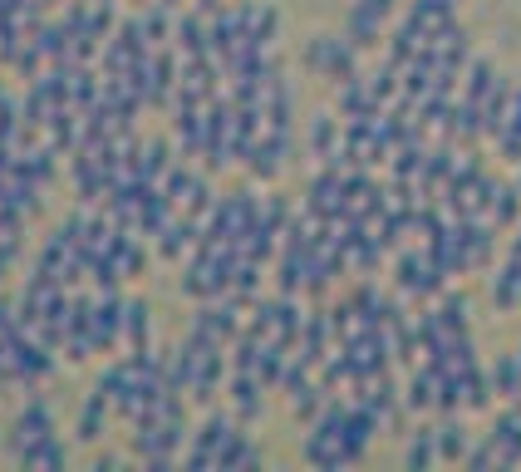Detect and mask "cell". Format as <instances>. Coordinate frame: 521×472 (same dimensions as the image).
<instances>
[{"label":"cell","instance_id":"6da1fadb","mask_svg":"<svg viewBox=\"0 0 521 472\" xmlns=\"http://www.w3.org/2000/svg\"><path fill=\"white\" fill-rule=\"evenodd\" d=\"M55 433V413L45 399H30L25 409L15 413V423H10V458H20L30 443H40V438H50Z\"/></svg>","mask_w":521,"mask_h":472},{"label":"cell","instance_id":"7a4b0ae2","mask_svg":"<svg viewBox=\"0 0 521 472\" xmlns=\"http://www.w3.org/2000/svg\"><path fill=\"white\" fill-rule=\"evenodd\" d=\"M389 15H394V0H354V10H349V45L354 50H369L384 35V20Z\"/></svg>","mask_w":521,"mask_h":472},{"label":"cell","instance_id":"3957f363","mask_svg":"<svg viewBox=\"0 0 521 472\" xmlns=\"http://www.w3.org/2000/svg\"><path fill=\"white\" fill-rule=\"evenodd\" d=\"M123 350H148V305L123 300Z\"/></svg>","mask_w":521,"mask_h":472},{"label":"cell","instance_id":"277c9868","mask_svg":"<svg viewBox=\"0 0 521 472\" xmlns=\"http://www.w3.org/2000/svg\"><path fill=\"white\" fill-rule=\"evenodd\" d=\"M64 458H69V453H64V443H59L55 433H50V438L30 443V448H25L20 458H10V463H25V468H59Z\"/></svg>","mask_w":521,"mask_h":472}]
</instances>
